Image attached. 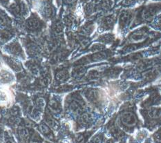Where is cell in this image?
I'll use <instances>...</instances> for the list:
<instances>
[{"mask_svg": "<svg viewBox=\"0 0 161 143\" xmlns=\"http://www.w3.org/2000/svg\"><path fill=\"white\" fill-rule=\"evenodd\" d=\"M121 122L124 125L129 127H134L137 123L136 117L135 115L131 112H125L121 116Z\"/></svg>", "mask_w": 161, "mask_h": 143, "instance_id": "obj_1", "label": "cell"}, {"mask_svg": "<svg viewBox=\"0 0 161 143\" xmlns=\"http://www.w3.org/2000/svg\"><path fill=\"white\" fill-rule=\"evenodd\" d=\"M157 6H149L143 12V17L146 20H149L152 19L158 11Z\"/></svg>", "mask_w": 161, "mask_h": 143, "instance_id": "obj_2", "label": "cell"}, {"mask_svg": "<svg viewBox=\"0 0 161 143\" xmlns=\"http://www.w3.org/2000/svg\"><path fill=\"white\" fill-rule=\"evenodd\" d=\"M132 17V14L130 11H125L120 16V24L122 26H125L130 22Z\"/></svg>", "mask_w": 161, "mask_h": 143, "instance_id": "obj_3", "label": "cell"}, {"mask_svg": "<svg viewBox=\"0 0 161 143\" xmlns=\"http://www.w3.org/2000/svg\"><path fill=\"white\" fill-rule=\"evenodd\" d=\"M147 36V34L144 32V31H138V32L133 33L130 36V39L133 41L137 42V41H141L145 40Z\"/></svg>", "mask_w": 161, "mask_h": 143, "instance_id": "obj_4", "label": "cell"}, {"mask_svg": "<svg viewBox=\"0 0 161 143\" xmlns=\"http://www.w3.org/2000/svg\"><path fill=\"white\" fill-rule=\"evenodd\" d=\"M148 116L153 118V119H157L161 116V109L160 108H152L148 111Z\"/></svg>", "mask_w": 161, "mask_h": 143, "instance_id": "obj_5", "label": "cell"}, {"mask_svg": "<svg viewBox=\"0 0 161 143\" xmlns=\"http://www.w3.org/2000/svg\"><path fill=\"white\" fill-rule=\"evenodd\" d=\"M157 24L159 26L161 27V15L159 16V17L158 18V21H157Z\"/></svg>", "mask_w": 161, "mask_h": 143, "instance_id": "obj_6", "label": "cell"}]
</instances>
